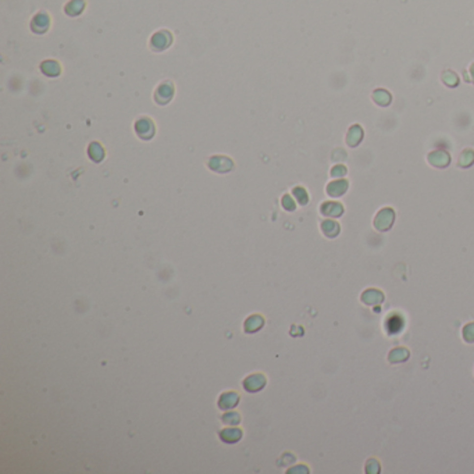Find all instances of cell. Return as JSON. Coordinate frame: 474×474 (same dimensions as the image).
<instances>
[{"mask_svg": "<svg viewBox=\"0 0 474 474\" xmlns=\"http://www.w3.org/2000/svg\"><path fill=\"white\" fill-rule=\"evenodd\" d=\"M394 221H395V212L391 207H385V209H381L376 215L374 227L379 233H385L388 230H391Z\"/></svg>", "mask_w": 474, "mask_h": 474, "instance_id": "6da1fadb", "label": "cell"}, {"mask_svg": "<svg viewBox=\"0 0 474 474\" xmlns=\"http://www.w3.org/2000/svg\"><path fill=\"white\" fill-rule=\"evenodd\" d=\"M155 124L147 117H142L135 122V132L141 139H152L155 135Z\"/></svg>", "mask_w": 474, "mask_h": 474, "instance_id": "7a4b0ae2", "label": "cell"}, {"mask_svg": "<svg viewBox=\"0 0 474 474\" xmlns=\"http://www.w3.org/2000/svg\"><path fill=\"white\" fill-rule=\"evenodd\" d=\"M209 168L215 172H228L234 168V163L227 156H213L209 160Z\"/></svg>", "mask_w": 474, "mask_h": 474, "instance_id": "3957f363", "label": "cell"}, {"mask_svg": "<svg viewBox=\"0 0 474 474\" xmlns=\"http://www.w3.org/2000/svg\"><path fill=\"white\" fill-rule=\"evenodd\" d=\"M172 95H174V85L170 81H166V82L157 86L155 94V100L159 104H167L171 100Z\"/></svg>", "mask_w": 474, "mask_h": 474, "instance_id": "277c9868", "label": "cell"}, {"mask_svg": "<svg viewBox=\"0 0 474 474\" xmlns=\"http://www.w3.org/2000/svg\"><path fill=\"white\" fill-rule=\"evenodd\" d=\"M385 299V295L377 288H369L360 295V301L367 306H377Z\"/></svg>", "mask_w": 474, "mask_h": 474, "instance_id": "5b68a950", "label": "cell"}, {"mask_svg": "<svg viewBox=\"0 0 474 474\" xmlns=\"http://www.w3.org/2000/svg\"><path fill=\"white\" fill-rule=\"evenodd\" d=\"M266 382H267V379L263 374H250L243 381V388L248 392H258L264 388Z\"/></svg>", "mask_w": 474, "mask_h": 474, "instance_id": "8992f818", "label": "cell"}, {"mask_svg": "<svg viewBox=\"0 0 474 474\" xmlns=\"http://www.w3.org/2000/svg\"><path fill=\"white\" fill-rule=\"evenodd\" d=\"M427 160L435 168H445L450 163V156L444 150H437V152L430 153L428 157H427Z\"/></svg>", "mask_w": 474, "mask_h": 474, "instance_id": "52a82bcc", "label": "cell"}, {"mask_svg": "<svg viewBox=\"0 0 474 474\" xmlns=\"http://www.w3.org/2000/svg\"><path fill=\"white\" fill-rule=\"evenodd\" d=\"M349 188V182L346 180H336V181L330 182L327 185V193L332 198H339L342 196L345 192Z\"/></svg>", "mask_w": 474, "mask_h": 474, "instance_id": "ba28073f", "label": "cell"}, {"mask_svg": "<svg viewBox=\"0 0 474 474\" xmlns=\"http://www.w3.org/2000/svg\"><path fill=\"white\" fill-rule=\"evenodd\" d=\"M239 403V395L237 392H225L218 399V407L221 410H230Z\"/></svg>", "mask_w": 474, "mask_h": 474, "instance_id": "9c48e42d", "label": "cell"}, {"mask_svg": "<svg viewBox=\"0 0 474 474\" xmlns=\"http://www.w3.org/2000/svg\"><path fill=\"white\" fill-rule=\"evenodd\" d=\"M320 212L327 217H341L344 214V206L338 202H326L321 205Z\"/></svg>", "mask_w": 474, "mask_h": 474, "instance_id": "30bf717a", "label": "cell"}, {"mask_svg": "<svg viewBox=\"0 0 474 474\" xmlns=\"http://www.w3.org/2000/svg\"><path fill=\"white\" fill-rule=\"evenodd\" d=\"M410 357V352L406 348H395L388 354V362L391 364H399V363H405L406 360H409Z\"/></svg>", "mask_w": 474, "mask_h": 474, "instance_id": "8fae6325", "label": "cell"}, {"mask_svg": "<svg viewBox=\"0 0 474 474\" xmlns=\"http://www.w3.org/2000/svg\"><path fill=\"white\" fill-rule=\"evenodd\" d=\"M170 42H171L170 34H166V32H159V34H156L155 36L152 38V42H150V45H152V47H153L155 50L160 52V50H164V49H167V47H168V45H170Z\"/></svg>", "mask_w": 474, "mask_h": 474, "instance_id": "7c38bea8", "label": "cell"}, {"mask_svg": "<svg viewBox=\"0 0 474 474\" xmlns=\"http://www.w3.org/2000/svg\"><path fill=\"white\" fill-rule=\"evenodd\" d=\"M220 438L227 444H235L242 438V431L239 428H225L220 432Z\"/></svg>", "mask_w": 474, "mask_h": 474, "instance_id": "4fadbf2b", "label": "cell"}, {"mask_svg": "<svg viewBox=\"0 0 474 474\" xmlns=\"http://www.w3.org/2000/svg\"><path fill=\"white\" fill-rule=\"evenodd\" d=\"M321 231L328 238H335L336 235L339 234V231H341V227H339V224L336 221L326 220V221L321 223Z\"/></svg>", "mask_w": 474, "mask_h": 474, "instance_id": "5bb4252c", "label": "cell"}, {"mask_svg": "<svg viewBox=\"0 0 474 474\" xmlns=\"http://www.w3.org/2000/svg\"><path fill=\"white\" fill-rule=\"evenodd\" d=\"M263 324H264V319H263L261 316H258V314H256V316H250L249 319L245 321L243 328H245V331H246V332L252 334V332H255V331H259L260 328L263 327Z\"/></svg>", "mask_w": 474, "mask_h": 474, "instance_id": "9a60e30c", "label": "cell"}, {"mask_svg": "<svg viewBox=\"0 0 474 474\" xmlns=\"http://www.w3.org/2000/svg\"><path fill=\"white\" fill-rule=\"evenodd\" d=\"M41 70H42L43 74L47 75V77L53 78L60 75V66L56 61H45V63H42V66H41Z\"/></svg>", "mask_w": 474, "mask_h": 474, "instance_id": "2e32d148", "label": "cell"}, {"mask_svg": "<svg viewBox=\"0 0 474 474\" xmlns=\"http://www.w3.org/2000/svg\"><path fill=\"white\" fill-rule=\"evenodd\" d=\"M88 155H89V157H91L95 163H99V162H102V160H103V157H104L103 147H102L100 143H97V142H92V143L89 145V149H88Z\"/></svg>", "mask_w": 474, "mask_h": 474, "instance_id": "e0dca14e", "label": "cell"}, {"mask_svg": "<svg viewBox=\"0 0 474 474\" xmlns=\"http://www.w3.org/2000/svg\"><path fill=\"white\" fill-rule=\"evenodd\" d=\"M363 138V131L359 127H354L352 129H349V134H348V138H346V142L349 146H356Z\"/></svg>", "mask_w": 474, "mask_h": 474, "instance_id": "ac0fdd59", "label": "cell"}, {"mask_svg": "<svg viewBox=\"0 0 474 474\" xmlns=\"http://www.w3.org/2000/svg\"><path fill=\"white\" fill-rule=\"evenodd\" d=\"M462 336L466 344H474V321L467 323L462 330Z\"/></svg>", "mask_w": 474, "mask_h": 474, "instance_id": "d6986e66", "label": "cell"}, {"mask_svg": "<svg viewBox=\"0 0 474 474\" xmlns=\"http://www.w3.org/2000/svg\"><path fill=\"white\" fill-rule=\"evenodd\" d=\"M292 193H293V196L296 198V200L301 203L302 206L308 205V202H309V195H308V192H306L305 188H302V187H296V188H293Z\"/></svg>", "mask_w": 474, "mask_h": 474, "instance_id": "ffe728a7", "label": "cell"}, {"mask_svg": "<svg viewBox=\"0 0 474 474\" xmlns=\"http://www.w3.org/2000/svg\"><path fill=\"white\" fill-rule=\"evenodd\" d=\"M473 163H474V152H472V150H465V152L460 155L459 166H460V167H463V168H467V167H470Z\"/></svg>", "mask_w": 474, "mask_h": 474, "instance_id": "44dd1931", "label": "cell"}, {"mask_svg": "<svg viewBox=\"0 0 474 474\" xmlns=\"http://www.w3.org/2000/svg\"><path fill=\"white\" fill-rule=\"evenodd\" d=\"M381 472V465L377 459L371 457L366 462V473L367 474H379Z\"/></svg>", "mask_w": 474, "mask_h": 474, "instance_id": "7402d4cb", "label": "cell"}, {"mask_svg": "<svg viewBox=\"0 0 474 474\" xmlns=\"http://www.w3.org/2000/svg\"><path fill=\"white\" fill-rule=\"evenodd\" d=\"M221 420L224 422V424L237 426V424H239V423H241V416L237 413V412H228V413H225L224 416L221 417Z\"/></svg>", "mask_w": 474, "mask_h": 474, "instance_id": "603a6c76", "label": "cell"}, {"mask_svg": "<svg viewBox=\"0 0 474 474\" xmlns=\"http://www.w3.org/2000/svg\"><path fill=\"white\" fill-rule=\"evenodd\" d=\"M283 207H284L285 210H288V212H293L295 207H296L295 200L289 195H285L284 198H283Z\"/></svg>", "mask_w": 474, "mask_h": 474, "instance_id": "cb8c5ba5", "label": "cell"}, {"mask_svg": "<svg viewBox=\"0 0 474 474\" xmlns=\"http://www.w3.org/2000/svg\"><path fill=\"white\" fill-rule=\"evenodd\" d=\"M344 175H346V168H345V166H335V167L331 170V177H334V178H342Z\"/></svg>", "mask_w": 474, "mask_h": 474, "instance_id": "d4e9b609", "label": "cell"}]
</instances>
